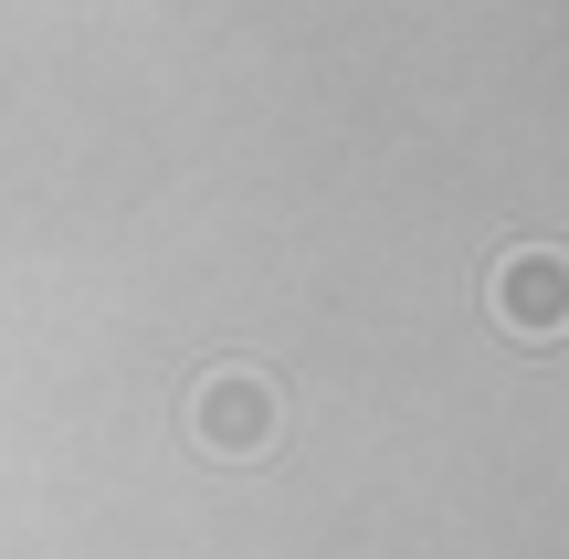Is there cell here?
<instances>
[{
	"instance_id": "cell-1",
	"label": "cell",
	"mask_w": 569,
	"mask_h": 559,
	"mask_svg": "<svg viewBox=\"0 0 569 559\" xmlns=\"http://www.w3.org/2000/svg\"><path fill=\"white\" fill-rule=\"evenodd\" d=\"M486 307H496V328L528 338V349L569 338V253H559V243H517V253H496Z\"/></svg>"
},
{
	"instance_id": "cell-2",
	"label": "cell",
	"mask_w": 569,
	"mask_h": 559,
	"mask_svg": "<svg viewBox=\"0 0 569 559\" xmlns=\"http://www.w3.org/2000/svg\"><path fill=\"white\" fill-rule=\"evenodd\" d=\"M274 380L264 370H211L201 391H190V433H201V455H222V465H253L274 443Z\"/></svg>"
}]
</instances>
